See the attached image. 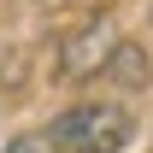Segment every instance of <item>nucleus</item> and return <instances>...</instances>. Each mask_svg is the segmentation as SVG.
I'll return each instance as SVG.
<instances>
[{
  "mask_svg": "<svg viewBox=\"0 0 153 153\" xmlns=\"http://www.w3.org/2000/svg\"><path fill=\"white\" fill-rule=\"evenodd\" d=\"M135 118L118 106V100H82L71 112H59L47 124V147H65V153H118L130 141Z\"/></svg>",
  "mask_w": 153,
  "mask_h": 153,
  "instance_id": "f257e3e1",
  "label": "nucleus"
},
{
  "mask_svg": "<svg viewBox=\"0 0 153 153\" xmlns=\"http://www.w3.org/2000/svg\"><path fill=\"white\" fill-rule=\"evenodd\" d=\"M118 24L112 18H94L88 30H76L71 41H65V53H59V76L65 82H88V76H100L106 65H112V53H118Z\"/></svg>",
  "mask_w": 153,
  "mask_h": 153,
  "instance_id": "f03ea898",
  "label": "nucleus"
},
{
  "mask_svg": "<svg viewBox=\"0 0 153 153\" xmlns=\"http://www.w3.org/2000/svg\"><path fill=\"white\" fill-rule=\"evenodd\" d=\"M112 71L124 76V82H135V88L147 82V59H141V47H135V41H118V53H112Z\"/></svg>",
  "mask_w": 153,
  "mask_h": 153,
  "instance_id": "7ed1b4c3",
  "label": "nucleus"
},
{
  "mask_svg": "<svg viewBox=\"0 0 153 153\" xmlns=\"http://www.w3.org/2000/svg\"><path fill=\"white\" fill-rule=\"evenodd\" d=\"M0 153H47V135H18V141H6Z\"/></svg>",
  "mask_w": 153,
  "mask_h": 153,
  "instance_id": "20e7f679",
  "label": "nucleus"
}]
</instances>
